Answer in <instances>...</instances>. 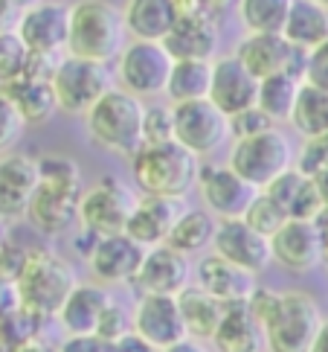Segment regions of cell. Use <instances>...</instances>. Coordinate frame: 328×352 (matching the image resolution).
<instances>
[{"instance_id": "obj_1", "label": "cell", "mask_w": 328, "mask_h": 352, "mask_svg": "<svg viewBox=\"0 0 328 352\" xmlns=\"http://www.w3.org/2000/svg\"><path fill=\"white\" fill-rule=\"evenodd\" d=\"M264 332L268 352H311L323 329V309L308 292H273L259 285L247 300Z\"/></svg>"}, {"instance_id": "obj_2", "label": "cell", "mask_w": 328, "mask_h": 352, "mask_svg": "<svg viewBox=\"0 0 328 352\" xmlns=\"http://www.w3.org/2000/svg\"><path fill=\"white\" fill-rule=\"evenodd\" d=\"M41 184L32 198L27 219L44 236H65L73 224H79V201H82V169L75 160L65 155H44L38 157Z\"/></svg>"}, {"instance_id": "obj_3", "label": "cell", "mask_w": 328, "mask_h": 352, "mask_svg": "<svg viewBox=\"0 0 328 352\" xmlns=\"http://www.w3.org/2000/svg\"><path fill=\"white\" fill-rule=\"evenodd\" d=\"M122 9L110 0H73L70 3V35L67 53L96 65H110L128 47Z\"/></svg>"}, {"instance_id": "obj_4", "label": "cell", "mask_w": 328, "mask_h": 352, "mask_svg": "<svg viewBox=\"0 0 328 352\" xmlns=\"http://www.w3.org/2000/svg\"><path fill=\"white\" fill-rule=\"evenodd\" d=\"M145 122V102L122 87L110 91L84 114V129L91 143L108 155L131 160L145 146L143 134Z\"/></svg>"}, {"instance_id": "obj_5", "label": "cell", "mask_w": 328, "mask_h": 352, "mask_svg": "<svg viewBox=\"0 0 328 352\" xmlns=\"http://www.w3.org/2000/svg\"><path fill=\"white\" fill-rule=\"evenodd\" d=\"M15 285L23 311L32 314L35 320H44V318H58L65 300L79 285V276H75L73 265L65 256L53 254V250L30 248Z\"/></svg>"}, {"instance_id": "obj_6", "label": "cell", "mask_w": 328, "mask_h": 352, "mask_svg": "<svg viewBox=\"0 0 328 352\" xmlns=\"http://www.w3.org/2000/svg\"><path fill=\"white\" fill-rule=\"evenodd\" d=\"M200 163L178 140L143 146L131 157V178L143 195H160L180 201L198 186Z\"/></svg>"}, {"instance_id": "obj_7", "label": "cell", "mask_w": 328, "mask_h": 352, "mask_svg": "<svg viewBox=\"0 0 328 352\" xmlns=\"http://www.w3.org/2000/svg\"><path fill=\"white\" fill-rule=\"evenodd\" d=\"M226 163L247 184H253L256 190H264L279 175L296 166V152H294L291 137L282 131V125H276V129H268L261 134L244 137V140H233Z\"/></svg>"}, {"instance_id": "obj_8", "label": "cell", "mask_w": 328, "mask_h": 352, "mask_svg": "<svg viewBox=\"0 0 328 352\" xmlns=\"http://www.w3.org/2000/svg\"><path fill=\"white\" fill-rule=\"evenodd\" d=\"M49 85H53L58 111L70 117H84L113 87L108 65H96V61L70 53L56 61L53 73H49Z\"/></svg>"}, {"instance_id": "obj_9", "label": "cell", "mask_w": 328, "mask_h": 352, "mask_svg": "<svg viewBox=\"0 0 328 352\" xmlns=\"http://www.w3.org/2000/svg\"><path fill=\"white\" fill-rule=\"evenodd\" d=\"M172 67L174 56L163 41L131 38L117 58V82L122 91L134 94L143 102H154L157 96H166Z\"/></svg>"}, {"instance_id": "obj_10", "label": "cell", "mask_w": 328, "mask_h": 352, "mask_svg": "<svg viewBox=\"0 0 328 352\" xmlns=\"http://www.w3.org/2000/svg\"><path fill=\"white\" fill-rule=\"evenodd\" d=\"M137 198L140 195L128 184H122L113 175H105L96 184L84 186L79 201V228L96 239L125 233Z\"/></svg>"}, {"instance_id": "obj_11", "label": "cell", "mask_w": 328, "mask_h": 352, "mask_svg": "<svg viewBox=\"0 0 328 352\" xmlns=\"http://www.w3.org/2000/svg\"><path fill=\"white\" fill-rule=\"evenodd\" d=\"M15 32L35 58L58 61L67 56L70 6L61 0H32L18 12Z\"/></svg>"}, {"instance_id": "obj_12", "label": "cell", "mask_w": 328, "mask_h": 352, "mask_svg": "<svg viewBox=\"0 0 328 352\" xmlns=\"http://www.w3.org/2000/svg\"><path fill=\"white\" fill-rule=\"evenodd\" d=\"M174 140L189 148L195 157H209L218 148L233 140L230 117L218 111L209 99L174 105Z\"/></svg>"}, {"instance_id": "obj_13", "label": "cell", "mask_w": 328, "mask_h": 352, "mask_svg": "<svg viewBox=\"0 0 328 352\" xmlns=\"http://www.w3.org/2000/svg\"><path fill=\"white\" fill-rule=\"evenodd\" d=\"M195 190L200 195L204 210H209L218 221L244 219L250 204H253L256 195L261 192L253 184H247L230 163H209V166H200Z\"/></svg>"}, {"instance_id": "obj_14", "label": "cell", "mask_w": 328, "mask_h": 352, "mask_svg": "<svg viewBox=\"0 0 328 352\" xmlns=\"http://www.w3.org/2000/svg\"><path fill=\"white\" fill-rule=\"evenodd\" d=\"M131 332L160 352L189 338L180 300L172 294H140L131 309Z\"/></svg>"}, {"instance_id": "obj_15", "label": "cell", "mask_w": 328, "mask_h": 352, "mask_svg": "<svg viewBox=\"0 0 328 352\" xmlns=\"http://www.w3.org/2000/svg\"><path fill=\"white\" fill-rule=\"evenodd\" d=\"M235 56L244 61V67L256 79L279 76V73H296L305 79V56L296 50L282 32H247L242 44L235 47Z\"/></svg>"}, {"instance_id": "obj_16", "label": "cell", "mask_w": 328, "mask_h": 352, "mask_svg": "<svg viewBox=\"0 0 328 352\" xmlns=\"http://www.w3.org/2000/svg\"><path fill=\"white\" fill-rule=\"evenodd\" d=\"M273 262L291 274H308L323 265L325 239L317 228V221L288 219L279 230L270 236Z\"/></svg>"}, {"instance_id": "obj_17", "label": "cell", "mask_w": 328, "mask_h": 352, "mask_svg": "<svg viewBox=\"0 0 328 352\" xmlns=\"http://www.w3.org/2000/svg\"><path fill=\"white\" fill-rule=\"evenodd\" d=\"M145 248L134 242L128 233L96 239V245L87 256V271L99 285H134L137 274L143 268Z\"/></svg>"}, {"instance_id": "obj_18", "label": "cell", "mask_w": 328, "mask_h": 352, "mask_svg": "<svg viewBox=\"0 0 328 352\" xmlns=\"http://www.w3.org/2000/svg\"><path fill=\"white\" fill-rule=\"evenodd\" d=\"M261 79L244 67V61L233 56H218L212 61V85H209V102L226 117H235L247 108H256L259 102Z\"/></svg>"}, {"instance_id": "obj_19", "label": "cell", "mask_w": 328, "mask_h": 352, "mask_svg": "<svg viewBox=\"0 0 328 352\" xmlns=\"http://www.w3.org/2000/svg\"><path fill=\"white\" fill-rule=\"evenodd\" d=\"M212 250L218 256L230 259L233 265L244 268L250 274H261L273 265V254H270V239L261 236L256 228H250L244 219H224L218 221V233Z\"/></svg>"}, {"instance_id": "obj_20", "label": "cell", "mask_w": 328, "mask_h": 352, "mask_svg": "<svg viewBox=\"0 0 328 352\" xmlns=\"http://www.w3.org/2000/svg\"><path fill=\"white\" fill-rule=\"evenodd\" d=\"M41 184L38 160L30 155H0V221H18L30 212Z\"/></svg>"}, {"instance_id": "obj_21", "label": "cell", "mask_w": 328, "mask_h": 352, "mask_svg": "<svg viewBox=\"0 0 328 352\" xmlns=\"http://www.w3.org/2000/svg\"><path fill=\"white\" fill-rule=\"evenodd\" d=\"M195 268L189 265V256L174 250L172 245H157L145 250L143 268L137 274V280L131 288H137L140 294H172L178 297L192 285Z\"/></svg>"}, {"instance_id": "obj_22", "label": "cell", "mask_w": 328, "mask_h": 352, "mask_svg": "<svg viewBox=\"0 0 328 352\" xmlns=\"http://www.w3.org/2000/svg\"><path fill=\"white\" fill-rule=\"evenodd\" d=\"M195 285H200L207 294H212L224 306L247 303V300L253 297V292L259 288L256 274L233 265L230 259L218 256L215 250H209V254H204L198 259V265H195Z\"/></svg>"}, {"instance_id": "obj_23", "label": "cell", "mask_w": 328, "mask_h": 352, "mask_svg": "<svg viewBox=\"0 0 328 352\" xmlns=\"http://www.w3.org/2000/svg\"><path fill=\"white\" fill-rule=\"evenodd\" d=\"M166 50L174 56V61L192 58V61H215L221 47V32L212 15L200 12L192 18H178L169 35L163 38Z\"/></svg>"}, {"instance_id": "obj_24", "label": "cell", "mask_w": 328, "mask_h": 352, "mask_svg": "<svg viewBox=\"0 0 328 352\" xmlns=\"http://www.w3.org/2000/svg\"><path fill=\"white\" fill-rule=\"evenodd\" d=\"M180 216V207L174 198H160V195H140L134 204V212L128 219V233L134 242H140L145 250L166 245L174 221Z\"/></svg>"}, {"instance_id": "obj_25", "label": "cell", "mask_w": 328, "mask_h": 352, "mask_svg": "<svg viewBox=\"0 0 328 352\" xmlns=\"http://www.w3.org/2000/svg\"><path fill=\"white\" fill-rule=\"evenodd\" d=\"M110 294L99 283H79L58 311V323L67 335H96L102 314L110 306Z\"/></svg>"}, {"instance_id": "obj_26", "label": "cell", "mask_w": 328, "mask_h": 352, "mask_svg": "<svg viewBox=\"0 0 328 352\" xmlns=\"http://www.w3.org/2000/svg\"><path fill=\"white\" fill-rule=\"evenodd\" d=\"M212 346L218 352H261L264 332L247 303H233L224 309V318L218 323L215 338H212Z\"/></svg>"}, {"instance_id": "obj_27", "label": "cell", "mask_w": 328, "mask_h": 352, "mask_svg": "<svg viewBox=\"0 0 328 352\" xmlns=\"http://www.w3.org/2000/svg\"><path fill=\"white\" fill-rule=\"evenodd\" d=\"M0 91L15 102V108L21 111V117L27 120V125H41L58 111L49 76H30L27 73V76L3 85Z\"/></svg>"}, {"instance_id": "obj_28", "label": "cell", "mask_w": 328, "mask_h": 352, "mask_svg": "<svg viewBox=\"0 0 328 352\" xmlns=\"http://www.w3.org/2000/svg\"><path fill=\"white\" fill-rule=\"evenodd\" d=\"M125 30L137 41H163L174 27V12L169 0H125Z\"/></svg>"}, {"instance_id": "obj_29", "label": "cell", "mask_w": 328, "mask_h": 352, "mask_svg": "<svg viewBox=\"0 0 328 352\" xmlns=\"http://www.w3.org/2000/svg\"><path fill=\"white\" fill-rule=\"evenodd\" d=\"M282 35L302 53H311L328 41V9L317 0H294Z\"/></svg>"}, {"instance_id": "obj_30", "label": "cell", "mask_w": 328, "mask_h": 352, "mask_svg": "<svg viewBox=\"0 0 328 352\" xmlns=\"http://www.w3.org/2000/svg\"><path fill=\"white\" fill-rule=\"evenodd\" d=\"M180 300V311H183V320H186V332L189 338H195V341H209L215 338L218 332V323L224 318V303H218L212 294H207L200 285H189L186 292L178 294Z\"/></svg>"}, {"instance_id": "obj_31", "label": "cell", "mask_w": 328, "mask_h": 352, "mask_svg": "<svg viewBox=\"0 0 328 352\" xmlns=\"http://www.w3.org/2000/svg\"><path fill=\"white\" fill-rule=\"evenodd\" d=\"M215 233H218V219L212 216L209 210H204V207L180 210V216H178V221H174L166 245H172L174 250H180V254H186V256L207 254V250H212Z\"/></svg>"}, {"instance_id": "obj_32", "label": "cell", "mask_w": 328, "mask_h": 352, "mask_svg": "<svg viewBox=\"0 0 328 352\" xmlns=\"http://www.w3.org/2000/svg\"><path fill=\"white\" fill-rule=\"evenodd\" d=\"M209 85H212V61H192V58L174 61L166 99L172 105L209 99Z\"/></svg>"}, {"instance_id": "obj_33", "label": "cell", "mask_w": 328, "mask_h": 352, "mask_svg": "<svg viewBox=\"0 0 328 352\" xmlns=\"http://www.w3.org/2000/svg\"><path fill=\"white\" fill-rule=\"evenodd\" d=\"M302 76L296 73H279V76H268L261 79V87H259V108L268 114L276 125H285L291 122V114L296 108V96L302 91Z\"/></svg>"}, {"instance_id": "obj_34", "label": "cell", "mask_w": 328, "mask_h": 352, "mask_svg": "<svg viewBox=\"0 0 328 352\" xmlns=\"http://www.w3.org/2000/svg\"><path fill=\"white\" fill-rule=\"evenodd\" d=\"M288 125H291L302 140H314V137L328 134V91L302 82V91L296 96V108H294Z\"/></svg>"}, {"instance_id": "obj_35", "label": "cell", "mask_w": 328, "mask_h": 352, "mask_svg": "<svg viewBox=\"0 0 328 352\" xmlns=\"http://www.w3.org/2000/svg\"><path fill=\"white\" fill-rule=\"evenodd\" d=\"M294 0H238L235 15L247 32H282Z\"/></svg>"}, {"instance_id": "obj_36", "label": "cell", "mask_w": 328, "mask_h": 352, "mask_svg": "<svg viewBox=\"0 0 328 352\" xmlns=\"http://www.w3.org/2000/svg\"><path fill=\"white\" fill-rule=\"evenodd\" d=\"M30 61H32V53L23 47L15 30L0 32V87L27 76Z\"/></svg>"}, {"instance_id": "obj_37", "label": "cell", "mask_w": 328, "mask_h": 352, "mask_svg": "<svg viewBox=\"0 0 328 352\" xmlns=\"http://www.w3.org/2000/svg\"><path fill=\"white\" fill-rule=\"evenodd\" d=\"M288 219H291V216L285 212V207L276 198H270L268 192H259L256 201L250 204L247 216H244V221L250 224V228H256L261 236H268V239L279 230Z\"/></svg>"}, {"instance_id": "obj_38", "label": "cell", "mask_w": 328, "mask_h": 352, "mask_svg": "<svg viewBox=\"0 0 328 352\" xmlns=\"http://www.w3.org/2000/svg\"><path fill=\"white\" fill-rule=\"evenodd\" d=\"M143 134H145V146L172 143L174 140V105L172 102H166V105L148 102L145 105Z\"/></svg>"}, {"instance_id": "obj_39", "label": "cell", "mask_w": 328, "mask_h": 352, "mask_svg": "<svg viewBox=\"0 0 328 352\" xmlns=\"http://www.w3.org/2000/svg\"><path fill=\"white\" fill-rule=\"evenodd\" d=\"M27 131V120L21 117V111L15 108V102L0 91V155L12 152L18 146V140Z\"/></svg>"}, {"instance_id": "obj_40", "label": "cell", "mask_w": 328, "mask_h": 352, "mask_svg": "<svg viewBox=\"0 0 328 352\" xmlns=\"http://www.w3.org/2000/svg\"><path fill=\"white\" fill-rule=\"evenodd\" d=\"M296 169L311 175V178L328 169V134L314 137V140H302V148L296 152Z\"/></svg>"}, {"instance_id": "obj_41", "label": "cell", "mask_w": 328, "mask_h": 352, "mask_svg": "<svg viewBox=\"0 0 328 352\" xmlns=\"http://www.w3.org/2000/svg\"><path fill=\"white\" fill-rule=\"evenodd\" d=\"M268 129H276V122L264 114V111L256 105V108H247L242 114L230 117V134L233 140H244V137H253V134H261Z\"/></svg>"}, {"instance_id": "obj_42", "label": "cell", "mask_w": 328, "mask_h": 352, "mask_svg": "<svg viewBox=\"0 0 328 352\" xmlns=\"http://www.w3.org/2000/svg\"><path fill=\"white\" fill-rule=\"evenodd\" d=\"M96 335H99V338H105L108 344H117L119 338L131 335V311H125V309L117 303V300H110V306L105 309L102 323H99Z\"/></svg>"}, {"instance_id": "obj_43", "label": "cell", "mask_w": 328, "mask_h": 352, "mask_svg": "<svg viewBox=\"0 0 328 352\" xmlns=\"http://www.w3.org/2000/svg\"><path fill=\"white\" fill-rule=\"evenodd\" d=\"M305 82L328 91V41L305 56Z\"/></svg>"}, {"instance_id": "obj_44", "label": "cell", "mask_w": 328, "mask_h": 352, "mask_svg": "<svg viewBox=\"0 0 328 352\" xmlns=\"http://www.w3.org/2000/svg\"><path fill=\"white\" fill-rule=\"evenodd\" d=\"M56 352H110V344L99 335H67Z\"/></svg>"}, {"instance_id": "obj_45", "label": "cell", "mask_w": 328, "mask_h": 352, "mask_svg": "<svg viewBox=\"0 0 328 352\" xmlns=\"http://www.w3.org/2000/svg\"><path fill=\"white\" fill-rule=\"evenodd\" d=\"M21 294H18V285L12 280H3L0 276V320H12L21 314Z\"/></svg>"}, {"instance_id": "obj_46", "label": "cell", "mask_w": 328, "mask_h": 352, "mask_svg": "<svg viewBox=\"0 0 328 352\" xmlns=\"http://www.w3.org/2000/svg\"><path fill=\"white\" fill-rule=\"evenodd\" d=\"M110 352H160L157 346H151L148 341H143L140 335H125V338H119L117 344H110Z\"/></svg>"}, {"instance_id": "obj_47", "label": "cell", "mask_w": 328, "mask_h": 352, "mask_svg": "<svg viewBox=\"0 0 328 352\" xmlns=\"http://www.w3.org/2000/svg\"><path fill=\"white\" fill-rule=\"evenodd\" d=\"M172 3V12L174 18H192V15H200L204 9V0H169Z\"/></svg>"}, {"instance_id": "obj_48", "label": "cell", "mask_w": 328, "mask_h": 352, "mask_svg": "<svg viewBox=\"0 0 328 352\" xmlns=\"http://www.w3.org/2000/svg\"><path fill=\"white\" fill-rule=\"evenodd\" d=\"M18 18L15 12V0H0V32H6L12 27V21Z\"/></svg>"}, {"instance_id": "obj_49", "label": "cell", "mask_w": 328, "mask_h": 352, "mask_svg": "<svg viewBox=\"0 0 328 352\" xmlns=\"http://www.w3.org/2000/svg\"><path fill=\"white\" fill-rule=\"evenodd\" d=\"M163 352H209V349L204 346V341H195V338H186V341L174 344V346L163 349Z\"/></svg>"}, {"instance_id": "obj_50", "label": "cell", "mask_w": 328, "mask_h": 352, "mask_svg": "<svg viewBox=\"0 0 328 352\" xmlns=\"http://www.w3.org/2000/svg\"><path fill=\"white\" fill-rule=\"evenodd\" d=\"M311 352H328V320L323 323V329H320V335H317V341H314Z\"/></svg>"}, {"instance_id": "obj_51", "label": "cell", "mask_w": 328, "mask_h": 352, "mask_svg": "<svg viewBox=\"0 0 328 352\" xmlns=\"http://www.w3.org/2000/svg\"><path fill=\"white\" fill-rule=\"evenodd\" d=\"M230 3H238V0H204V9H207V15H215V12L226 9Z\"/></svg>"}, {"instance_id": "obj_52", "label": "cell", "mask_w": 328, "mask_h": 352, "mask_svg": "<svg viewBox=\"0 0 328 352\" xmlns=\"http://www.w3.org/2000/svg\"><path fill=\"white\" fill-rule=\"evenodd\" d=\"M314 181H317V190H320V195H323V201H325V207H328V169L320 172V175H314Z\"/></svg>"}, {"instance_id": "obj_53", "label": "cell", "mask_w": 328, "mask_h": 352, "mask_svg": "<svg viewBox=\"0 0 328 352\" xmlns=\"http://www.w3.org/2000/svg\"><path fill=\"white\" fill-rule=\"evenodd\" d=\"M6 245H9V236H6V230H3V221H0V256H3Z\"/></svg>"}, {"instance_id": "obj_54", "label": "cell", "mask_w": 328, "mask_h": 352, "mask_svg": "<svg viewBox=\"0 0 328 352\" xmlns=\"http://www.w3.org/2000/svg\"><path fill=\"white\" fill-rule=\"evenodd\" d=\"M323 268H325V274H328V242H325V254H323Z\"/></svg>"}, {"instance_id": "obj_55", "label": "cell", "mask_w": 328, "mask_h": 352, "mask_svg": "<svg viewBox=\"0 0 328 352\" xmlns=\"http://www.w3.org/2000/svg\"><path fill=\"white\" fill-rule=\"evenodd\" d=\"M317 3H323V6H325V9H328V0H317Z\"/></svg>"}]
</instances>
